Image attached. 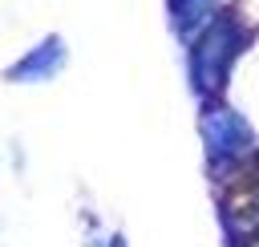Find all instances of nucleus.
Returning a JSON list of instances; mask_svg holds the SVG:
<instances>
[{
  "mask_svg": "<svg viewBox=\"0 0 259 247\" xmlns=\"http://www.w3.org/2000/svg\"><path fill=\"white\" fill-rule=\"evenodd\" d=\"M65 61H69L65 40H61V36H45L40 45H32V49L8 69V81H20V85H28V81H53V77L65 69Z\"/></svg>",
  "mask_w": 259,
  "mask_h": 247,
  "instance_id": "7ed1b4c3",
  "label": "nucleus"
},
{
  "mask_svg": "<svg viewBox=\"0 0 259 247\" xmlns=\"http://www.w3.org/2000/svg\"><path fill=\"white\" fill-rule=\"evenodd\" d=\"M202 146H206L210 166L223 170V166L243 162L255 150V130L227 101H206V109H202Z\"/></svg>",
  "mask_w": 259,
  "mask_h": 247,
  "instance_id": "f03ea898",
  "label": "nucleus"
},
{
  "mask_svg": "<svg viewBox=\"0 0 259 247\" xmlns=\"http://www.w3.org/2000/svg\"><path fill=\"white\" fill-rule=\"evenodd\" d=\"M243 45H247V24L239 20V12L227 8L190 40V85L202 101H219Z\"/></svg>",
  "mask_w": 259,
  "mask_h": 247,
  "instance_id": "f257e3e1",
  "label": "nucleus"
},
{
  "mask_svg": "<svg viewBox=\"0 0 259 247\" xmlns=\"http://www.w3.org/2000/svg\"><path fill=\"white\" fill-rule=\"evenodd\" d=\"M219 12H223L219 0H170V24H174V32H178L186 45H190Z\"/></svg>",
  "mask_w": 259,
  "mask_h": 247,
  "instance_id": "20e7f679",
  "label": "nucleus"
}]
</instances>
